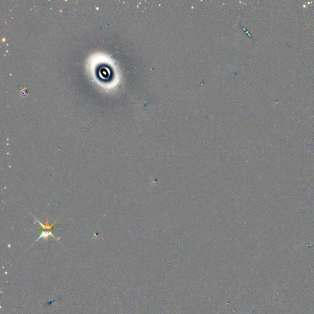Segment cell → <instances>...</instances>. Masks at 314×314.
Returning <instances> with one entry per match:
<instances>
[{
    "label": "cell",
    "instance_id": "1",
    "mask_svg": "<svg viewBox=\"0 0 314 314\" xmlns=\"http://www.w3.org/2000/svg\"><path fill=\"white\" fill-rule=\"evenodd\" d=\"M49 236H52L54 239L55 240H58L59 241L60 240V238H57L56 237L54 234L52 233V232H49V231H44V232H42L41 233V235L38 237V238L35 241V242H36L37 241H38L39 240H40L41 239H43L44 240H45V241H47L48 240V237ZM34 242V243H35Z\"/></svg>",
    "mask_w": 314,
    "mask_h": 314
}]
</instances>
